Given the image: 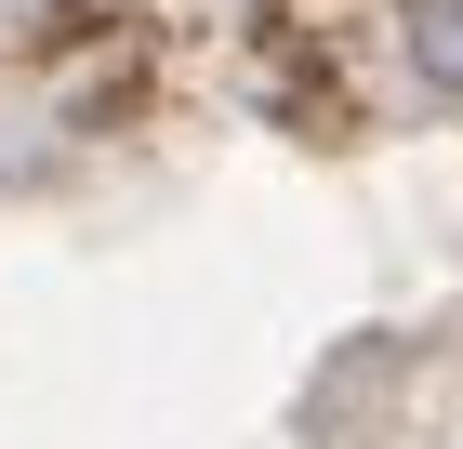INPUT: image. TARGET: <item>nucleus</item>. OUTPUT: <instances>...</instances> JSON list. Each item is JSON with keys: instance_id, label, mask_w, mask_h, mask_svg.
<instances>
[{"instance_id": "f257e3e1", "label": "nucleus", "mask_w": 463, "mask_h": 449, "mask_svg": "<svg viewBox=\"0 0 463 449\" xmlns=\"http://www.w3.org/2000/svg\"><path fill=\"white\" fill-rule=\"evenodd\" d=\"M397 40H411V67H424L437 93H463V0H411Z\"/></svg>"}]
</instances>
